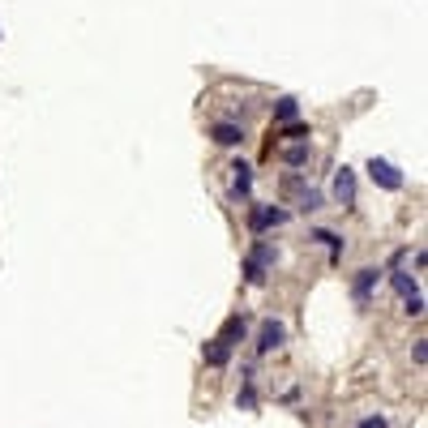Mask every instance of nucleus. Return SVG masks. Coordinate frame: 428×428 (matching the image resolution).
<instances>
[{
	"label": "nucleus",
	"instance_id": "f257e3e1",
	"mask_svg": "<svg viewBox=\"0 0 428 428\" xmlns=\"http://www.w3.org/2000/svg\"><path fill=\"white\" fill-rule=\"evenodd\" d=\"M275 261H279V248H275L270 240H257L253 253L244 257V283H248V287H261L265 275L275 270Z\"/></svg>",
	"mask_w": 428,
	"mask_h": 428
},
{
	"label": "nucleus",
	"instance_id": "9d476101",
	"mask_svg": "<svg viewBox=\"0 0 428 428\" xmlns=\"http://www.w3.org/2000/svg\"><path fill=\"white\" fill-rule=\"evenodd\" d=\"M296 112H300V103H296L291 94L275 99V125H287V120H296Z\"/></svg>",
	"mask_w": 428,
	"mask_h": 428
},
{
	"label": "nucleus",
	"instance_id": "4468645a",
	"mask_svg": "<svg viewBox=\"0 0 428 428\" xmlns=\"http://www.w3.org/2000/svg\"><path fill=\"white\" fill-rule=\"evenodd\" d=\"M390 283H394V291H398V296H403V300H407V296H415V291H420V287H415V283H411V279H407V275H390Z\"/></svg>",
	"mask_w": 428,
	"mask_h": 428
},
{
	"label": "nucleus",
	"instance_id": "2eb2a0df",
	"mask_svg": "<svg viewBox=\"0 0 428 428\" xmlns=\"http://www.w3.org/2000/svg\"><path fill=\"white\" fill-rule=\"evenodd\" d=\"M313 240H321V244H330V253H334V257L343 253V240H339L334 232H313Z\"/></svg>",
	"mask_w": 428,
	"mask_h": 428
},
{
	"label": "nucleus",
	"instance_id": "a211bd4d",
	"mask_svg": "<svg viewBox=\"0 0 428 428\" xmlns=\"http://www.w3.org/2000/svg\"><path fill=\"white\" fill-rule=\"evenodd\" d=\"M253 403H257V394H253V382H244V390H240V407H244V411H253Z\"/></svg>",
	"mask_w": 428,
	"mask_h": 428
},
{
	"label": "nucleus",
	"instance_id": "9b49d317",
	"mask_svg": "<svg viewBox=\"0 0 428 428\" xmlns=\"http://www.w3.org/2000/svg\"><path fill=\"white\" fill-rule=\"evenodd\" d=\"M232 172H236V180H232V193H236V197H248V189H253V168H248V163H236Z\"/></svg>",
	"mask_w": 428,
	"mask_h": 428
},
{
	"label": "nucleus",
	"instance_id": "0eeeda50",
	"mask_svg": "<svg viewBox=\"0 0 428 428\" xmlns=\"http://www.w3.org/2000/svg\"><path fill=\"white\" fill-rule=\"evenodd\" d=\"M244 330H248V321H244V317L236 313V317H227V321H223V330H219V334H214V339H219V343H227V347L236 351V343L244 339Z\"/></svg>",
	"mask_w": 428,
	"mask_h": 428
},
{
	"label": "nucleus",
	"instance_id": "1a4fd4ad",
	"mask_svg": "<svg viewBox=\"0 0 428 428\" xmlns=\"http://www.w3.org/2000/svg\"><path fill=\"white\" fill-rule=\"evenodd\" d=\"M210 137L219 141V146H240V141H244V129H240V125H227V120H219V125L210 129Z\"/></svg>",
	"mask_w": 428,
	"mask_h": 428
},
{
	"label": "nucleus",
	"instance_id": "ddd939ff",
	"mask_svg": "<svg viewBox=\"0 0 428 428\" xmlns=\"http://www.w3.org/2000/svg\"><path fill=\"white\" fill-rule=\"evenodd\" d=\"M279 137H287V141H308V125H300V120H287V125L279 129Z\"/></svg>",
	"mask_w": 428,
	"mask_h": 428
},
{
	"label": "nucleus",
	"instance_id": "aec40b11",
	"mask_svg": "<svg viewBox=\"0 0 428 428\" xmlns=\"http://www.w3.org/2000/svg\"><path fill=\"white\" fill-rule=\"evenodd\" d=\"M360 428H390V424H386V415H368Z\"/></svg>",
	"mask_w": 428,
	"mask_h": 428
},
{
	"label": "nucleus",
	"instance_id": "f3484780",
	"mask_svg": "<svg viewBox=\"0 0 428 428\" xmlns=\"http://www.w3.org/2000/svg\"><path fill=\"white\" fill-rule=\"evenodd\" d=\"M407 313H411V317H424V296H420V291L407 296Z\"/></svg>",
	"mask_w": 428,
	"mask_h": 428
},
{
	"label": "nucleus",
	"instance_id": "39448f33",
	"mask_svg": "<svg viewBox=\"0 0 428 428\" xmlns=\"http://www.w3.org/2000/svg\"><path fill=\"white\" fill-rule=\"evenodd\" d=\"M377 283H382V270H360L355 283H351L355 304H368V300H372V287H377Z\"/></svg>",
	"mask_w": 428,
	"mask_h": 428
},
{
	"label": "nucleus",
	"instance_id": "dca6fc26",
	"mask_svg": "<svg viewBox=\"0 0 428 428\" xmlns=\"http://www.w3.org/2000/svg\"><path fill=\"white\" fill-rule=\"evenodd\" d=\"M300 210H304V214H313V210H321V193H317V189H308V193L300 197Z\"/></svg>",
	"mask_w": 428,
	"mask_h": 428
},
{
	"label": "nucleus",
	"instance_id": "7ed1b4c3",
	"mask_svg": "<svg viewBox=\"0 0 428 428\" xmlns=\"http://www.w3.org/2000/svg\"><path fill=\"white\" fill-rule=\"evenodd\" d=\"M368 176H372V184H382V189H390V193L403 189V172H398L394 163H386V158H377V154L368 158Z\"/></svg>",
	"mask_w": 428,
	"mask_h": 428
},
{
	"label": "nucleus",
	"instance_id": "f03ea898",
	"mask_svg": "<svg viewBox=\"0 0 428 428\" xmlns=\"http://www.w3.org/2000/svg\"><path fill=\"white\" fill-rule=\"evenodd\" d=\"M287 219H291V214H287V210H279V206H253V210H248V232H253V236H261L265 227H283Z\"/></svg>",
	"mask_w": 428,
	"mask_h": 428
},
{
	"label": "nucleus",
	"instance_id": "6ab92c4d",
	"mask_svg": "<svg viewBox=\"0 0 428 428\" xmlns=\"http://www.w3.org/2000/svg\"><path fill=\"white\" fill-rule=\"evenodd\" d=\"M411 360H415V364H424V360H428V347H424V339H415V347H411Z\"/></svg>",
	"mask_w": 428,
	"mask_h": 428
},
{
	"label": "nucleus",
	"instance_id": "f8f14e48",
	"mask_svg": "<svg viewBox=\"0 0 428 428\" xmlns=\"http://www.w3.org/2000/svg\"><path fill=\"white\" fill-rule=\"evenodd\" d=\"M308 158H313L308 141H296V146H287V150H283V163H291V168H304Z\"/></svg>",
	"mask_w": 428,
	"mask_h": 428
},
{
	"label": "nucleus",
	"instance_id": "6e6552de",
	"mask_svg": "<svg viewBox=\"0 0 428 428\" xmlns=\"http://www.w3.org/2000/svg\"><path fill=\"white\" fill-rule=\"evenodd\" d=\"M201 360H206L210 368H223V364L232 360V347H227V343H219V339H210V343L201 347Z\"/></svg>",
	"mask_w": 428,
	"mask_h": 428
},
{
	"label": "nucleus",
	"instance_id": "20e7f679",
	"mask_svg": "<svg viewBox=\"0 0 428 428\" xmlns=\"http://www.w3.org/2000/svg\"><path fill=\"white\" fill-rule=\"evenodd\" d=\"M287 343V326L283 321H261V330H257V351L265 355V351H275V347H283Z\"/></svg>",
	"mask_w": 428,
	"mask_h": 428
},
{
	"label": "nucleus",
	"instance_id": "423d86ee",
	"mask_svg": "<svg viewBox=\"0 0 428 428\" xmlns=\"http://www.w3.org/2000/svg\"><path fill=\"white\" fill-rule=\"evenodd\" d=\"M334 201H339V206H355V172H351V168H343V172L334 176Z\"/></svg>",
	"mask_w": 428,
	"mask_h": 428
}]
</instances>
